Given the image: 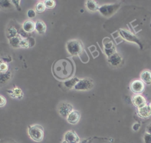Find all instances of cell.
<instances>
[{
  "instance_id": "cell-24",
  "label": "cell",
  "mask_w": 151,
  "mask_h": 143,
  "mask_svg": "<svg viewBox=\"0 0 151 143\" xmlns=\"http://www.w3.org/2000/svg\"><path fill=\"white\" fill-rule=\"evenodd\" d=\"M8 65L5 63H2L0 64V71L2 72H6L8 69Z\"/></svg>"
},
{
  "instance_id": "cell-12",
  "label": "cell",
  "mask_w": 151,
  "mask_h": 143,
  "mask_svg": "<svg viewBox=\"0 0 151 143\" xmlns=\"http://www.w3.org/2000/svg\"><path fill=\"white\" fill-rule=\"evenodd\" d=\"M35 29L37 32L40 34H43L45 32L47 29V26L45 22H44L41 20L37 21L35 23Z\"/></svg>"
},
{
  "instance_id": "cell-2",
  "label": "cell",
  "mask_w": 151,
  "mask_h": 143,
  "mask_svg": "<svg viewBox=\"0 0 151 143\" xmlns=\"http://www.w3.org/2000/svg\"><path fill=\"white\" fill-rule=\"evenodd\" d=\"M28 134L33 141L40 142L42 141L44 138V128L39 124L29 125L28 127Z\"/></svg>"
},
{
  "instance_id": "cell-11",
  "label": "cell",
  "mask_w": 151,
  "mask_h": 143,
  "mask_svg": "<svg viewBox=\"0 0 151 143\" xmlns=\"http://www.w3.org/2000/svg\"><path fill=\"white\" fill-rule=\"evenodd\" d=\"M133 104L137 108H140L146 104V100L141 95H136L132 98Z\"/></svg>"
},
{
  "instance_id": "cell-27",
  "label": "cell",
  "mask_w": 151,
  "mask_h": 143,
  "mask_svg": "<svg viewBox=\"0 0 151 143\" xmlns=\"http://www.w3.org/2000/svg\"><path fill=\"white\" fill-rule=\"evenodd\" d=\"M140 124H138V123H135V124H134V125H133V127H132V128H133V129L134 130V131H137L139 129V128H140Z\"/></svg>"
},
{
  "instance_id": "cell-21",
  "label": "cell",
  "mask_w": 151,
  "mask_h": 143,
  "mask_svg": "<svg viewBox=\"0 0 151 143\" xmlns=\"http://www.w3.org/2000/svg\"><path fill=\"white\" fill-rule=\"evenodd\" d=\"M44 3L45 4V7L48 9H52L56 5L55 1L52 0H47L45 1Z\"/></svg>"
},
{
  "instance_id": "cell-25",
  "label": "cell",
  "mask_w": 151,
  "mask_h": 143,
  "mask_svg": "<svg viewBox=\"0 0 151 143\" xmlns=\"http://www.w3.org/2000/svg\"><path fill=\"white\" fill-rule=\"evenodd\" d=\"M27 15H28V16L29 18H34V17L35 16V11H34L33 9H29V10L28 11Z\"/></svg>"
},
{
  "instance_id": "cell-29",
  "label": "cell",
  "mask_w": 151,
  "mask_h": 143,
  "mask_svg": "<svg viewBox=\"0 0 151 143\" xmlns=\"http://www.w3.org/2000/svg\"><path fill=\"white\" fill-rule=\"evenodd\" d=\"M91 138H87V139H83L82 141H80V142L79 143H88L90 139Z\"/></svg>"
},
{
  "instance_id": "cell-1",
  "label": "cell",
  "mask_w": 151,
  "mask_h": 143,
  "mask_svg": "<svg viewBox=\"0 0 151 143\" xmlns=\"http://www.w3.org/2000/svg\"><path fill=\"white\" fill-rule=\"evenodd\" d=\"M52 71L54 75L60 79H65L73 75V65L69 61L60 59L53 65Z\"/></svg>"
},
{
  "instance_id": "cell-5",
  "label": "cell",
  "mask_w": 151,
  "mask_h": 143,
  "mask_svg": "<svg viewBox=\"0 0 151 143\" xmlns=\"http://www.w3.org/2000/svg\"><path fill=\"white\" fill-rule=\"evenodd\" d=\"M74 110L73 106L67 102H61L58 107V112L63 118H66Z\"/></svg>"
},
{
  "instance_id": "cell-30",
  "label": "cell",
  "mask_w": 151,
  "mask_h": 143,
  "mask_svg": "<svg viewBox=\"0 0 151 143\" xmlns=\"http://www.w3.org/2000/svg\"><path fill=\"white\" fill-rule=\"evenodd\" d=\"M4 143H15V142H5Z\"/></svg>"
},
{
  "instance_id": "cell-23",
  "label": "cell",
  "mask_w": 151,
  "mask_h": 143,
  "mask_svg": "<svg viewBox=\"0 0 151 143\" xmlns=\"http://www.w3.org/2000/svg\"><path fill=\"white\" fill-rule=\"evenodd\" d=\"M6 104V98L0 95V107H4Z\"/></svg>"
},
{
  "instance_id": "cell-31",
  "label": "cell",
  "mask_w": 151,
  "mask_h": 143,
  "mask_svg": "<svg viewBox=\"0 0 151 143\" xmlns=\"http://www.w3.org/2000/svg\"><path fill=\"white\" fill-rule=\"evenodd\" d=\"M61 143H67V142H64V141H63L61 142Z\"/></svg>"
},
{
  "instance_id": "cell-15",
  "label": "cell",
  "mask_w": 151,
  "mask_h": 143,
  "mask_svg": "<svg viewBox=\"0 0 151 143\" xmlns=\"http://www.w3.org/2000/svg\"><path fill=\"white\" fill-rule=\"evenodd\" d=\"M8 92L11 95V97L12 98H17L21 99L23 97V93L22 90L18 87L14 88L11 91H8Z\"/></svg>"
},
{
  "instance_id": "cell-6",
  "label": "cell",
  "mask_w": 151,
  "mask_h": 143,
  "mask_svg": "<svg viewBox=\"0 0 151 143\" xmlns=\"http://www.w3.org/2000/svg\"><path fill=\"white\" fill-rule=\"evenodd\" d=\"M93 81L90 78L79 79L74 88L77 90L86 91L91 89L93 87Z\"/></svg>"
},
{
  "instance_id": "cell-17",
  "label": "cell",
  "mask_w": 151,
  "mask_h": 143,
  "mask_svg": "<svg viewBox=\"0 0 151 143\" xmlns=\"http://www.w3.org/2000/svg\"><path fill=\"white\" fill-rule=\"evenodd\" d=\"M122 58L119 54H113V55L111 56L109 59V62L113 65H117L121 62Z\"/></svg>"
},
{
  "instance_id": "cell-14",
  "label": "cell",
  "mask_w": 151,
  "mask_h": 143,
  "mask_svg": "<svg viewBox=\"0 0 151 143\" xmlns=\"http://www.w3.org/2000/svg\"><path fill=\"white\" fill-rule=\"evenodd\" d=\"M142 81L145 84L149 85L151 84V71L149 70L143 71L140 75Z\"/></svg>"
},
{
  "instance_id": "cell-16",
  "label": "cell",
  "mask_w": 151,
  "mask_h": 143,
  "mask_svg": "<svg viewBox=\"0 0 151 143\" xmlns=\"http://www.w3.org/2000/svg\"><path fill=\"white\" fill-rule=\"evenodd\" d=\"M86 5L87 8L89 11H92V12L96 11L97 9H99L98 4L94 1H92V0L87 1L86 3Z\"/></svg>"
},
{
  "instance_id": "cell-22",
  "label": "cell",
  "mask_w": 151,
  "mask_h": 143,
  "mask_svg": "<svg viewBox=\"0 0 151 143\" xmlns=\"http://www.w3.org/2000/svg\"><path fill=\"white\" fill-rule=\"evenodd\" d=\"M143 140L145 143H151V135L146 133L144 135Z\"/></svg>"
},
{
  "instance_id": "cell-20",
  "label": "cell",
  "mask_w": 151,
  "mask_h": 143,
  "mask_svg": "<svg viewBox=\"0 0 151 143\" xmlns=\"http://www.w3.org/2000/svg\"><path fill=\"white\" fill-rule=\"evenodd\" d=\"M45 8L46 7L45 6V4L42 2H39L36 4L35 9L37 12H38V13H42L45 11Z\"/></svg>"
},
{
  "instance_id": "cell-13",
  "label": "cell",
  "mask_w": 151,
  "mask_h": 143,
  "mask_svg": "<svg viewBox=\"0 0 151 143\" xmlns=\"http://www.w3.org/2000/svg\"><path fill=\"white\" fill-rule=\"evenodd\" d=\"M23 29L27 32H31L34 31L35 28V24L31 20H27L24 22L22 25Z\"/></svg>"
},
{
  "instance_id": "cell-10",
  "label": "cell",
  "mask_w": 151,
  "mask_h": 143,
  "mask_svg": "<svg viewBox=\"0 0 151 143\" xmlns=\"http://www.w3.org/2000/svg\"><path fill=\"white\" fill-rule=\"evenodd\" d=\"M81 118V114L77 110H73L67 117V122L71 124V125H75L77 124Z\"/></svg>"
},
{
  "instance_id": "cell-8",
  "label": "cell",
  "mask_w": 151,
  "mask_h": 143,
  "mask_svg": "<svg viewBox=\"0 0 151 143\" xmlns=\"http://www.w3.org/2000/svg\"><path fill=\"white\" fill-rule=\"evenodd\" d=\"M131 91L137 95H139L142 93L145 89V85L142 81L140 80H134L133 81L130 85Z\"/></svg>"
},
{
  "instance_id": "cell-18",
  "label": "cell",
  "mask_w": 151,
  "mask_h": 143,
  "mask_svg": "<svg viewBox=\"0 0 151 143\" xmlns=\"http://www.w3.org/2000/svg\"><path fill=\"white\" fill-rule=\"evenodd\" d=\"M79 81V79H78L77 77H74L71 78V79L67 80L64 82V84L65 87L68 88H72L75 87L76 84Z\"/></svg>"
},
{
  "instance_id": "cell-4",
  "label": "cell",
  "mask_w": 151,
  "mask_h": 143,
  "mask_svg": "<svg viewBox=\"0 0 151 143\" xmlns=\"http://www.w3.org/2000/svg\"><path fill=\"white\" fill-rule=\"evenodd\" d=\"M119 8V4H106L99 8L100 14L106 17H110L113 15Z\"/></svg>"
},
{
  "instance_id": "cell-9",
  "label": "cell",
  "mask_w": 151,
  "mask_h": 143,
  "mask_svg": "<svg viewBox=\"0 0 151 143\" xmlns=\"http://www.w3.org/2000/svg\"><path fill=\"white\" fill-rule=\"evenodd\" d=\"M138 115L143 118H147L151 116V102L145 106L137 108Z\"/></svg>"
},
{
  "instance_id": "cell-28",
  "label": "cell",
  "mask_w": 151,
  "mask_h": 143,
  "mask_svg": "<svg viewBox=\"0 0 151 143\" xmlns=\"http://www.w3.org/2000/svg\"><path fill=\"white\" fill-rule=\"evenodd\" d=\"M146 133H147V134L151 135V124H149V125L146 127Z\"/></svg>"
},
{
  "instance_id": "cell-3",
  "label": "cell",
  "mask_w": 151,
  "mask_h": 143,
  "mask_svg": "<svg viewBox=\"0 0 151 143\" xmlns=\"http://www.w3.org/2000/svg\"><path fill=\"white\" fill-rule=\"evenodd\" d=\"M68 52L73 55L80 54L83 50V45L81 41L77 39L70 40L67 43Z\"/></svg>"
},
{
  "instance_id": "cell-26",
  "label": "cell",
  "mask_w": 151,
  "mask_h": 143,
  "mask_svg": "<svg viewBox=\"0 0 151 143\" xmlns=\"http://www.w3.org/2000/svg\"><path fill=\"white\" fill-rule=\"evenodd\" d=\"M20 45H21L22 47L27 48V47L28 46V44L26 42V40H25V39H24V40H22V41H21Z\"/></svg>"
},
{
  "instance_id": "cell-19",
  "label": "cell",
  "mask_w": 151,
  "mask_h": 143,
  "mask_svg": "<svg viewBox=\"0 0 151 143\" xmlns=\"http://www.w3.org/2000/svg\"><path fill=\"white\" fill-rule=\"evenodd\" d=\"M121 34L122 35V36H128V38H127L126 39L129 41H136L137 42V38L135 37L134 35L132 34L129 32H127L126 30H121Z\"/></svg>"
},
{
  "instance_id": "cell-7",
  "label": "cell",
  "mask_w": 151,
  "mask_h": 143,
  "mask_svg": "<svg viewBox=\"0 0 151 143\" xmlns=\"http://www.w3.org/2000/svg\"><path fill=\"white\" fill-rule=\"evenodd\" d=\"M63 141L67 143H79L80 139L75 131L69 130L64 135Z\"/></svg>"
}]
</instances>
